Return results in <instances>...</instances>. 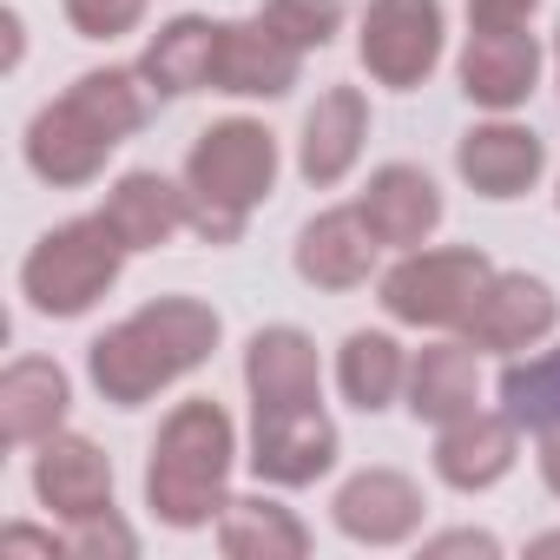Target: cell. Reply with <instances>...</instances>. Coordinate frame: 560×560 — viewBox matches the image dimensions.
<instances>
[{
	"instance_id": "4",
	"label": "cell",
	"mask_w": 560,
	"mask_h": 560,
	"mask_svg": "<svg viewBox=\"0 0 560 560\" xmlns=\"http://www.w3.org/2000/svg\"><path fill=\"white\" fill-rule=\"evenodd\" d=\"M119 264H126V237L113 231L106 211L54 224L27 264H21V291L40 317H86L113 284H119Z\"/></svg>"
},
{
	"instance_id": "6",
	"label": "cell",
	"mask_w": 560,
	"mask_h": 560,
	"mask_svg": "<svg viewBox=\"0 0 560 560\" xmlns=\"http://www.w3.org/2000/svg\"><path fill=\"white\" fill-rule=\"evenodd\" d=\"M250 468L270 488H311L337 462V422L324 402H250Z\"/></svg>"
},
{
	"instance_id": "12",
	"label": "cell",
	"mask_w": 560,
	"mask_h": 560,
	"mask_svg": "<svg viewBox=\"0 0 560 560\" xmlns=\"http://www.w3.org/2000/svg\"><path fill=\"white\" fill-rule=\"evenodd\" d=\"M422 488L396 468H363L337 488V527L363 547H396L422 527Z\"/></svg>"
},
{
	"instance_id": "27",
	"label": "cell",
	"mask_w": 560,
	"mask_h": 560,
	"mask_svg": "<svg viewBox=\"0 0 560 560\" xmlns=\"http://www.w3.org/2000/svg\"><path fill=\"white\" fill-rule=\"evenodd\" d=\"M264 21L311 54V47H330V34L343 27V0H264Z\"/></svg>"
},
{
	"instance_id": "28",
	"label": "cell",
	"mask_w": 560,
	"mask_h": 560,
	"mask_svg": "<svg viewBox=\"0 0 560 560\" xmlns=\"http://www.w3.org/2000/svg\"><path fill=\"white\" fill-rule=\"evenodd\" d=\"M67 21L86 40H119L145 21V0H67Z\"/></svg>"
},
{
	"instance_id": "8",
	"label": "cell",
	"mask_w": 560,
	"mask_h": 560,
	"mask_svg": "<svg viewBox=\"0 0 560 560\" xmlns=\"http://www.w3.org/2000/svg\"><path fill=\"white\" fill-rule=\"evenodd\" d=\"M113 145H119V132L100 113H86L73 93H60L54 106H40L34 126H27V165L47 185H93L106 172Z\"/></svg>"
},
{
	"instance_id": "2",
	"label": "cell",
	"mask_w": 560,
	"mask_h": 560,
	"mask_svg": "<svg viewBox=\"0 0 560 560\" xmlns=\"http://www.w3.org/2000/svg\"><path fill=\"white\" fill-rule=\"evenodd\" d=\"M231 462H237V435H231V416L198 396V402H178L152 442V462H145V508L191 534V527H211L224 514V488H231Z\"/></svg>"
},
{
	"instance_id": "15",
	"label": "cell",
	"mask_w": 560,
	"mask_h": 560,
	"mask_svg": "<svg viewBox=\"0 0 560 560\" xmlns=\"http://www.w3.org/2000/svg\"><path fill=\"white\" fill-rule=\"evenodd\" d=\"M363 139H370V106L357 86H330L311 119H304V139H298V172L311 185H343L350 165L363 159Z\"/></svg>"
},
{
	"instance_id": "29",
	"label": "cell",
	"mask_w": 560,
	"mask_h": 560,
	"mask_svg": "<svg viewBox=\"0 0 560 560\" xmlns=\"http://www.w3.org/2000/svg\"><path fill=\"white\" fill-rule=\"evenodd\" d=\"M67 553H119V560H132V553H139V534H132L126 521H113V508H106V514H93V521H73Z\"/></svg>"
},
{
	"instance_id": "25",
	"label": "cell",
	"mask_w": 560,
	"mask_h": 560,
	"mask_svg": "<svg viewBox=\"0 0 560 560\" xmlns=\"http://www.w3.org/2000/svg\"><path fill=\"white\" fill-rule=\"evenodd\" d=\"M337 383H343V396H350L363 416L389 409V402H396V389L409 383L402 343H396L389 330H357V337L343 343V357H337Z\"/></svg>"
},
{
	"instance_id": "33",
	"label": "cell",
	"mask_w": 560,
	"mask_h": 560,
	"mask_svg": "<svg viewBox=\"0 0 560 560\" xmlns=\"http://www.w3.org/2000/svg\"><path fill=\"white\" fill-rule=\"evenodd\" d=\"M540 481L560 494V435H540Z\"/></svg>"
},
{
	"instance_id": "26",
	"label": "cell",
	"mask_w": 560,
	"mask_h": 560,
	"mask_svg": "<svg viewBox=\"0 0 560 560\" xmlns=\"http://www.w3.org/2000/svg\"><path fill=\"white\" fill-rule=\"evenodd\" d=\"M501 409L527 435H560V350H540L527 363L501 370Z\"/></svg>"
},
{
	"instance_id": "1",
	"label": "cell",
	"mask_w": 560,
	"mask_h": 560,
	"mask_svg": "<svg viewBox=\"0 0 560 560\" xmlns=\"http://www.w3.org/2000/svg\"><path fill=\"white\" fill-rule=\"evenodd\" d=\"M211 350H218V311L198 298H159L126 324H113L106 337H93L86 370L113 409H139L178 376H191Z\"/></svg>"
},
{
	"instance_id": "14",
	"label": "cell",
	"mask_w": 560,
	"mask_h": 560,
	"mask_svg": "<svg viewBox=\"0 0 560 560\" xmlns=\"http://www.w3.org/2000/svg\"><path fill=\"white\" fill-rule=\"evenodd\" d=\"M376 250H383V237L370 231V218L357 205H343V211H324V218L304 224V237H298V277L317 284V291H357L363 277H370V264H376Z\"/></svg>"
},
{
	"instance_id": "32",
	"label": "cell",
	"mask_w": 560,
	"mask_h": 560,
	"mask_svg": "<svg viewBox=\"0 0 560 560\" xmlns=\"http://www.w3.org/2000/svg\"><path fill=\"white\" fill-rule=\"evenodd\" d=\"M0 540H8V553H67V540L60 534H40V527H8Z\"/></svg>"
},
{
	"instance_id": "22",
	"label": "cell",
	"mask_w": 560,
	"mask_h": 560,
	"mask_svg": "<svg viewBox=\"0 0 560 560\" xmlns=\"http://www.w3.org/2000/svg\"><path fill=\"white\" fill-rule=\"evenodd\" d=\"M218 547L231 560H304L311 553V527L291 514V508H277L264 494H244V501H224L218 514Z\"/></svg>"
},
{
	"instance_id": "35",
	"label": "cell",
	"mask_w": 560,
	"mask_h": 560,
	"mask_svg": "<svg viewBox=\"0 0 560 560\" xmlns=\"http://www.w3.org/2000/svg\"><path fill=\"white\" fill-rule=\"evenodd\" d=\"M527 553H560V534H540V540H527Z\"/></svg>"
},
{
	"instance_id": "34",
	"label": "cell",
	"mask_w": 560,
	"mask_h": 560,
	"mask_svg": "<svg viewBox=\"0 0 560 560\" xmlns=\"http://www.w3.org/2000/svg\"><path fill=\"white\" fill-rule=\"evenodd\" d=\"M0 27H8V67H21V14H8Z\"/></svg>"
},
{
	"instance_id": "5",
	"label": "cell",
	"mask_w": 560,
	"mask_h": 560,
	"mask_svg": "<svg viewBox=\"0 0 560 560\" xmlns=\"http://www.w3.org/2000/svg\"><path fill=\"white\" fill-rule=\"evenodd\" d=\"M494 264L481 250H409L383 277V311L416 330H455L481 304Z\"/></svg>"
},
{
	"instance_id": "11",
	"label": "cell",
	"mask_w": 560,
	"mask_h": 560,
	"mask_svg": "<svg viewBox=\"0 0 560 560\" xmlns=\"http://www.w3.org/2000/svg\"><path fill=\"white\" fill-rule=\"evenodd\" d=\"M34 494L47 514H60L73 527V521H93L113 508V468L86 435H47L34 455Z\"/></svg>"
},
{
	"instance_id": "3",
	"label": "cell",
	"mask_w": 560,
	"mask_h": 560,
	"mask_svg": "<svg viewBox=\"0 0 560 560\" xmlns=\"http://www.w3.org/2000/svg\"><path fill=\"white\" fill-rule=\"evenodd\" d=\"M277 178V139L257 119H218L198 132L185 159V191H191V231L205 244H237L244 218L257 198H270Z\"/></svg>"
},
{
	"instance_id": "20",
	"label": "cell",
	"mask_w": 560,
	"mask_h": 560,
	"mask_svg": "<svg viewBox=\"0 0 560 560\" xmlns=\"http://www.w3.org/2000/svg\"><path fill=\"white\" fill-rule=\"evenodd\" d=\"M244 383H250V402H324L317 343L291 324L257 330L244 343Z\"/></svg>"
},
{
	"instance_id": "7",
	"label": "cell",
	"mask_w": 560,
	"mask_h": 560,
	"mask_svg": "<svg viewBox=\"0 0 560 560\" xmlns=\"http://www.w3.org/2000/svg\"><path fill=\"white\" fill-rule=\"evenodd\" d=\"M363 67L370 80L409 93L442 60V0H370L363 8Z\"/></svg>"
},
{
	"instance_id": "10",
	"label": "cell",
	"mask_w": 560,
	"mask_h": 560,
	"mask_svg": "<svg viewBox=\"0 0 560 560\" xmlns=\"http://www.w3.org/2000/svg\"><path fill=\"white\" fill-rule=\"evenodd\" d=\"M553 324H560V298L540 284V277H527V270H494L488 291H481V304H475L468 324H462V337H468L475 350L514 357V350L540 343Z\"/></svg>"
},
{
	"instance_id": "16",
	"label": "cell",
	"mask_w": 560,
	"mask_h": 560,
	"mask_svg": "<svg viewBox=\"0 0 560 560\" xmlns=\"http://www.w3.org/2000/svg\"><path fill=\"white\" fill-rule=\"evenodd\" d=\"M67 370L47 363V357H21L8 363V376H0V442H14V448H40L47 435H60L67 422Z\"/></svg>"
},
{
	"instance_id": "17",
	"label": "cell",
	"mask_w": 560,
	"mask_h": 560,
	"mask_svg": "<svg viewBox=\"0 0 560 560\" xmlns=\"http://www.w3.org/2000/svg\"><path fill=\"white\" fill-rule=\"evenodd\" d=\"M455 165H462V178H468L481 198H521V191L540 178V165H547V145H540L527 126H508V119H494V126H475V132H462V145H455Z\"/></svg>"
},
{
	"instance_id": "21",
	"label": "cell",
	"mask_w": 560,
	"mask_h": 560,
	"mask_svg": "<svg viewBox=\"0 0 560 560\" xmlns=\"http://www.w3.org/2000/svg\"><path fill=\"white\" fill-rule=\"evenodd\" d=\"M106 218L126 237V250H159V244H172L178 224H191V191H178L159 172H126L106 198Z\"/></svg>"
},
{
	"instance_id": "36",
	"label": "cell",
	"mask_w": 560,
	"mask_h": 560,
	"mask_svg": "<svg viewBox=\"0 0 560 560\" xmlns=\"http://www.w3.org/2000/svg\"><path fill=\"white\" fill-rule=\"evenodd\" d=\"M553 60H560V34H553Z\"/></svg>"
},
{
	"instance_id": "19",
	"label": "cell",
	"mask_w": 560,
	"mask_h": 560,
	"mask_svg": "<svg viewBox=\"0 0 560 560\" xmlns=\"http://www.w3.org/2000/svg\"><path fill=\"white\" fill-rule=\"evenodd\" d=\"M534 73H540V47L527 27L514 34H468L462 47V93L488 113H508L534 93Z\"/></svg>"
},
{
	"instance_id": "30",
	"label": "cell",
	"mask_w": 560,
	"mask_h": 560,
	"mask_svg": "<svg viewBox=\"0 0 560 560\" xmlns=\"http://www.w3.org/2000/svg\"><path fill=\"white\" fill-rule=\"evenodd\" d=\"M534 8L540 0H468V27L475 34H514L534 21Z\"/></svg>"
},
{
	"instance_id": "24",
	"label": "cell",
	"mask_w": 560,
	"mask_h": 560,
	"mask_svg": "<svg viewBox=\"0 0 560 560\" xmlns=\"http://www.w3.org/2000/svg\"><path fill=\"white\" fill-rule=\"evenodd\" d=\"M475 389H481V376H475V343H429L416 363H409V409H416V422H455V416H468L475 409Z\"/></svg>"
},
{
	"instance_id": "31",
	"label": "cell",
	"mask_w": 560,
	"mask_h": 560,
	"mask_svg": "<svg viewBox=\"0 0 560 560\" xmlns=\"http://www.w3.org/2000/svg\"><path fill=\"white\" fill-rule=\"evenodd\" d=\"M422 553H429V560H448V553H475V560H494V553H501V540H494V534H475V527H455V534H435Z\"/></svg>"
},
{
	"instance_id": "18",
	"label": "cell",
	"mask_w": 560,
	"mask_h": 560,
	"mask_svg": "<svg viewBox=\"0 0 560 560\" xmlns=\"http://www.w3.org/2000/svg\"><path fill=\"white\" fill-rule=\"evenodd\" d=\"M357 211L370 218V231H376L383 244L416 250V244L442 224V191H435V178L416 172V165H383V172H370Z\"/></svg>"
},
{
	"instance_id": "13",
	"label": "cell",
	"mask_w": 560,
	"mask_h": 560,
	"mask_svg": "<svg viewBox=\"0 0 560 560\" xmlns=\"http://www.w3.org/2000/svg\"><path fill=\"white\" fill-rule=\"evenodd\" d=\"M514 448H521V429H514L508 409H501V416L468 409V416L442 422V435H435V475H442L448 488L475 494V488H494V481L514 468Z\"/></svg>"
},
{
	"instance_id": "9",
	"label": "cell",
	"mask_w": 560,
	"mask_h": 560,
	"mask_svg": "<svg viewBox=\"0 0 560 560\" xmlns=\"http://www.w3.org/2000/svg\"><path fill=\"white\" fill-rule=\"evenodd\" d=\"M304 73V47L284 40L264 14L257 21H224L218 54H211V86L237 100H284Z\"/></svg>"
},
{
	"instance_id": "23",
	"label": "cell",
	"mask_w": 560,
	"mask_h": 560,
	"mask_svg": "<svg viewBox=\"0 0 560 560\" xmlns=\"http://www.w3.org/2000/svg\"><path fill=\"white\" fill-rule=\"evenodd\" d=\"M211 54H218V27L198 21V14H178V21H165V27L152 34L139 73H145V86H152L159 100H178V93L211 86Z\"/></svg>"
}]
</instances>
